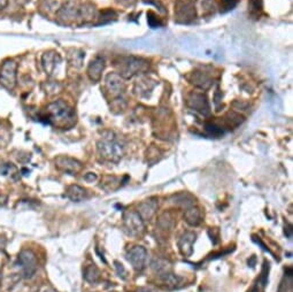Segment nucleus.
Instances as JSON below:
<instances>
[{
    "mask_svg": "<svg viewBox=\"0 0 293 292\" xmlns=\"http://www.w3.org/2000/svg\"><path fill=\"white\" fill-rule=\"evenodd\" d=\"M98 151L105 160L117 162L123 157L124 147L122 143L116 139V137L111 136V137H104L98 143Z\"/></svg>",
    "mask_w": 293,
    "mask_h": 292,
    "instance_id": "1",
    "label": "nucleus"
},
{
    "mask_svg": "<svg viewBox=\"0 0 293 292\" xmlns=\"http://www.w3.org/2000/svg\"><path fill=\"white\" fill-rule=\"evenodd\" d=\"M48 119L49 123H52V121H58V122H62V121H68L73 119L74 113L71 111V108L68 106L65 101L58 100L55 102H52L48 106Z\"/></svg>",
    "mask_w": 293,
    "mask_h": 292,
    "instance_id": "2",
    "label": "nucleus"
},
{
    "mask_svg": "<svg viewBox=\"0 0 293 292\" xmlns=\"http://www.w3.org/2000/svg\"><path fill=\"white\" fill-rule=\"evenodd\" d=\"M16 263L22 270V274L26 278L33 277L38 269V261H37L36 254L30 250L21 251L17 257Z\"/></svg>",
    "mask_w": 293,
    "mask_h": 292,
    "instance_id": "3",
    "label": "nucleus"
},
{
    "mask_svg": "<svg viewBox=\"0 0 293 292\" xmlns=\"http://www.w3.org/2000/svg\"><path fill=\"white\" fill-rule=\"evenodd\" d=\"M17 64L13 60H6L0 68V84L11 91L16 84Z\"/></svg>",
    "mask_w": 293,
    "mask_h": 292,
    "instance_id": "4",
    "label": "nucleus"
},
{
    "mask_svg": "<svg viewBox=\"0 0 293 292\" xmlns=\"http://www.w3.org/2000/svg\"><path fill=\"white\" fill-rule=\"evenodd\" d=\"M123 221L124 228L130 236H140L144 232L145 225L138 212H135V211L126 212L123 216Z\"/></svg>",
    "mask_w": 293,
    "mask_h": 292,
    "instance_id": "5",
    "label": "nucleus"
},
{
    "mask_svg": "<svg viewBox=\"0 0 293 292\" xmlns=\"http://www.w3.org/2000/svg\"><path fill=\"white\" fill-rule=\"evenodd\" d=\"M128 261L131 263L133 269L137 272H142L145 268L146 260H147V251L143 246H133L127 254Z\"/></svg>",
    "mask_w": 293,
    "mask_h": 292,
    "instance_id": "6",
    "label": "nucleus"
},
{
    "mask_svg": "<svg viewBox=\"0 0 293 292\" xmlns=\"http://www.w3.org/2000/svg\"><path fill=\"white\" fill-rule=\"evenodd\" d=\"M55 166L64 173L69 174V175H75L82 169V163L69 157L57 158L55 159Z\"/></svg>",
    "mask_w": 293,
    "mask_h": 292,
    "instance_id": "7",
    "label": "nucleus"
},
{
    "mask_svg": "<svg viewBox=\"0 0 293 292\" xmlns=\"http://www.w3.org/2000/svg\"><path fill=\"white\" fill-rule=\"evenodd\" d=\"M188 105L192 110L199 112V113L207 115L210 114V104H208L207 98L202 93H192L188 98Z\"/></svg>",
    "mask_w": 293,
    "mask_h": 292,
    "instance_id": "8",
    "label": "nucleus"
},
{
    "mask_svg": "<svg viewBox=\"0 0 293 292\" xmlns=\"http://www.w3.org/2000/svg\"><path fill=\"white\" fill-rule=\"evenodd\" d=\"M175 14L177 20H179V22L188 23L191 20H193V17H195V5L190 1L179 2V4L177 5Z\"/></svg>",
    "mask_w": 293,
    "mask_h": 292,
    "instance_id": "9",
    "label": "nucleus"
},
{
    "mask_svg": "<svg viewBox=\"0 0 293 292\" xmlns=\"http://www.w3.org/2000/svg\"><path fill=\"white\" fill-rule=\"evenodd\" d=\"M197 241V235L192 231H188L185 234L180 236L179 241V252L184 257H190L193 253V244Z\"/></svg>",
    "mask_w": 293,
    "mask_h": 292,
    "instance_id": "10",
    "label": "nucleus"
},
{
    "mask_svg": "<svg viewBox=\"0 0 293 292\" xmlns=\"http://www.w3.org/2000/svg\"><path fill=\"white\" fill-rule=\"evenodd\" d=\"M142 59L136 58H124L122 59V64H121V74L126 77H131L137 74V71L140 70L143 67Z\"/></svg>",
    "mask_w": 293,
    "mask_h": 292,
    "instance_id": "11",
    "label": "nucleus"
},
{
    "mask_svg": "<svg viewBox=\"0 0 293 292\" xmlns=\"http://www.w3.org/2000/svg\"><path fill=\"white\" fill-rule=\"evenodd\" d=\"M159 206L157 198H149V199L143 201L138 206V214L143 219V221L151 220L157 212Z\"/></svg>",
    "mask_w": 293,
    "mask_h": 292,
    "instance_id": "12",
    "label": "nucleus"
},
{
    "mask_svg": "<svg viewBox=\"0 0 293 292\" xmlns=\"http://www.w3.org/2000/svg\"><path fill=\"white\" fill-rule=\"evenodd\" d=\"M104 60L101 58H96L95 60L91 61L88 68V74L93 82H98L101 77V73L104 70Z\"/></svg>",
    "mask_w": 293,
    "mask_h": 292,
    "instance_id": "13",
    "label": "nucleus"
},
{
    "mask_svg": "<svg viewBox=\"0 0 293 292\" xmlns=\"http://www.w3.org/2000/svg\"><path fill=\"white\" fill-rule=\"evenodd\" d=\"M66 197L74 203H81L86 198V190L80 185H70L66 191Z\"/></svg>",
    "mask_w": 293,
    "mask_h": 292,
    "instance_id": "14",
    "label": "nucleus"
},
{
    "mask_svg": "<svg viewBox=\"0 0 293 292\" xmlns=\"http://www.w3.org/2000/svg\"><path fill=\"white\" fill-rule=\"evenodd\" d=\"M61 62V58L58 53H54V52H49V53L44 54L43 57V65H44L45 70L48 71L49 75H51L53 73V70L55 69L58 64Z\"/></svg>",
    "mask_w": 293,
    "mask_h": 292,
    "instance_id": "15",
    "label": "nucleus"
},
{
    "mask_svg": "<svg viewBox=\"0 0 293 292\" xmlns=\"http://www.w3.org/2000/svg\"><path fill=\"white\" fill-rule=\"evenodd\" d=\"M184 219H185V221L188 225L192 227H197L198 225H200L202 219L201 211L197 207H190L185 211Z\"/></svg>",
    "mask_w": 293,
    "mask_h": 292,
    "instance_id": "16",
    "label": "nucleus"
},
{
    "mask_svg": "<svg viewBox=\"0 0 293 292\" xmlns=\"http://www.w3.org/2000/svg\"><path fill=\"white\" fill-rule=\"evenodd\" d=\"M190 82H191L193 85L198 86V88L200 89H208L212 84L211 77L204 73H201V71H195V73L192 74V77L190 79Z\"/></svg>",
    "mask_w": 293,
    "mask_h": 292,
    "instance_id": "17",
    "label": "nucleus"
},
{
    "mask_svg": "<svg viewBox=\"0 0 293 292\" xmlns=\"http://www.w3.org/2000/svg\"><path fill=\"white\" fill-rule=\"evenodd\" d=\"M152 268H153L155 274L161 276L162 278H164L166 276L171 274V265L169 261L163 259H157L154 260L152 263Z\"/></svg>",
    "mask_w": 293,
    "mask_h": 292,
    "instance_id": "18",
    "label": "nucleus"
},
{
    "mask_svg": "<svg viewBox=\"0 0 293 292\" xmlns=\"http://www.w3.org/2000/svg\"><path fill=\"white\" fill-rule=\"evenodd\" d=\"M84 279L92 284L98 283L99 279H100V272H99V269L95 265L88 266L85 270H84Z\"/></svg>",
    "mask_w": 293,
    "mask_h": 292,
    "instance_id": "19",
    "label": "nucleus"
},
{
    "mask_svg": "<svg viewBox=\"0 0 293 292\" xmlns=\"http://www.w3.org/2000/svg\"><path fill=\"white\" fill-rule=\"evenodd\" d=\"M236 5L237 0H221V12H222V13H227V12L233 9V7H236Z\"/></svg>",
    "mask_w": 293,
    "mask_h": 292,
    "instance_id": "20",
    "label": "nucleus"
},
{
    "mask_svg": "<svg viewBox=\"0 0 293 292\" xmlns=\"http://www.w3.org/2000/svg\"><path fill=\"white\" fill-rule=\"evenodd\" d=\"M17 172L16 167L13 166L12 163H4V164H0V174L1 175H12V174H15Z\"/></svg>",
    "mask_w": 293,
    "mask_h": 292,
    "instance_id": "21",
    "label": "nucleus"
},
{
    "mask_svg": "<svg viewBox=\"0 0 293 292\" xmlns=\"http://www.w3.org/2000/svg\"><path fill=\"white\" fill-rule=\"evenodd\" d=\"M266 283H267V275L262 274L261 278L258 281V283L254 285L253 289H252L249 292H263V288L266 287Z\"/></svg>",
    "mask_w": 293,
    "mask_h": 292,
    "instance_id": "22",
    "label": "nucleus"
},
{
    "mask_svg": "<svg viewBox=\"0 0 293 292\" xmlns=\"http://www.w3.org/2000/svg\"><path fill=\"white\" fill-rule=\"evenodd\" d=\"M249 8H251L252 14H253L254 12L259 14L261 12V9H262V1H261V0H251V6H249Z\"/></svg>",
    "mask_w": 293,
    "mask_h": 292,
    "instance_id": "23",
    "label": "nucleus"
},
{
    "mask_svg": "<svg viewBox=\"0 0 293 292\" xmlns=\"http://www.w3.org/2000/svg\"><path fill=\"white\" fill-rule=\"evenodd\" d=\"M147 16H148V23L152 28H157L159 24H160L159 23L158 18H155L157 17V15H155L153 12H149V13L147 14Z\"/></svg>",
    "mask_w": 293,
    "mask_h": 292,
    "instance_id": "24",
    "label": "nucleus"
},
{
    "mask_svg": "<svg viewBox=\"0 0 293 292\" xmlns=\"http://www.w3.org/2000/svg\"><path fill=\"white\" fill-rule=\"evenodd\" d=\"M115 266H116V270H117L118 276H120V277H122V278L126 277L127 272H126V269H124L122 263H120L118 261H115Z\"/></svg>",
    "mask_w": 293,
    "mask_h": 292,
    "instance_id": "25",
    "label": "nucleus"
},
{
    "mask_svg": "<svg viewBox=\"0 0 293 292\" xmlns=\"http://www.w3.org/2000/svg\"><path fill=\"white\" fill-rule=\"evenodd\" d=\"M85 179H86V181H89V182H93V181H96V179H97V176L95 175V174L89 173V174H86Z\"/></svg>",
    "mask_w": 293,
    "mask_h": 292,
    "instance_id": "26",
    "label": "nucleus"
},
{
    "mask_svg": "<svg viewBox=\"0 0 293 292\" xmlns=\"http://www.w3.org/2000/svg\"><path fill=\"white\" fill-rule=\"evenodd\" d=\"M7 1H8V0H0V9L6 7V5H7Z\"/></svg>",
    "mask_w": 293,
    "mask_h": 292,
    "instance_id": "27",
    "label": "nucleus"
},
{
    "mask_svg": "<svg viewBox=\"0 0 293 292\" xmlns=\"http://www.w3.org/2000/svg\"><path fill=\"white\" fill-rule=\"evenodd\" d=\"M45 292H57V291H54V290H46Z\"/></svg>",
    "mask_w": 293,
    "mask_h": 292,
    "instance_id": "28",
    "label": "nucleus"
}]
</instances>
